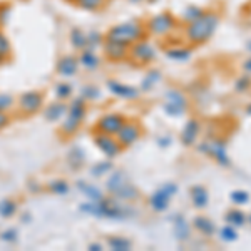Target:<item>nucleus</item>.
Here are the masks:
<instances>
[{"instance_id":"obj_7","label":"nucleus","mask_w":251,"mask_h":251,"mask_svg":"<svg viewBox=\"0 0 251 251\" xmlns=\"http://www.w3.org/2000/svg\"><path fill=\"white\" fill-rule=\"evenodd\" d=\"M19 111L25 116L37 114L40 109L44 107V94L40 91H27L22 92L17 99Z\"/></svg>"},{"instance_id":"obj_32","label":"nucleus","mask_w":251,"mask_h":251,"mask_svg":"<svg viewBox=\"0 0 251 251\" xmlns=\"http://www.w3.org/2000/svg\"><path fill=\"white\" fill-rule=\"evenodd\" d=\"M55 96H57V99H60V100L71 99L72 86H71V84H67V82H59L57 86H55Z\"/></svg>"},{"instance_id":"obj_3","label":"nucleus","mask_w":251,"mask_h":251,"mask_svg":"<svg viewBox=\"0 0 251 251\" xmlns=\"http://www.w3.org/2000/svg\"><path fill=\"white\" fill-rule=\"evenodd\" d=\"M106 189L109 194H112L117 200H124V201H134L139 200V191L134 184L129 181L127 174L121 169H117L107 177L106 181Z\"/></svg>"},{"instance_id":"obj_21","label":"nucleus","mask_w":251,"mask_h":251,"mask_svg":"<svg viewBox=\"0 0 251 251\" xmlns=\"http://www.w3.org/2000/svg\"><path fill=\"white\" fill-rule=\"evenodd\" d=\"M77 188H79V191L82 193L84 196H87L91 201H100L104 198L102 191H100L97 186L86 183V181H77Z\"/></svg>"},{"instance_id":"obj_42","label":"nucleus","mask_w":251,"mask_h":251,"mask_svg":"<svg viewBox=\"0 0 251 251\" xmlns=\"http://www.w3.org/2000/svg\"><path fill=\"white\" fill-rule=\"evenodd\" d=\"M157 79H159V72H152V74H149L148 77L143 80V89H144V91H149V89L154 86V82Z\"/></svg>"},{"instance_id":"obj_25","label":"nucleus","mask_w":251,"mask_h":251,"mask_svg":"<svg viewBox=\"0 0 251 251\" xmlns=\"http://www.w3.org/2000/svg\"><path fill=\"white\" fill-rule=\"evenodd\" d=\"M194 228H196L201 234H204V236H213V233H214L213 221L209 220V218H206V216H196V218H194Z\"/></svg>"},{"instance_id":"obj_54","label":"nucleus","mask_w":251,"mask_h":251,"mask_svg":"<svg viewBox=\"0 0 251 251\" xmlns=\"http://www.w3.org/2000/svg\"><path fill=\"white\" fill-rule=\"evenodd\" d=\"M67 2H75V0H67Z\"/></svg>"},{"instance_id":"obj_28","label":"nucleus","mask_w":251,"mask_h":251,"mask_svg":"<svg viewBox=\"0 0 251 251\" xmlns=\"http://www.w3.org/2000/svg\"><path fill=\"white\" fill-rule=\"evenodd\" d=\"M71 44L74 49L84 50L87 47V34H84L80 29H72L71 32Z\"/></svg>"},{"instance_id":"obj_19","label":"nucleus","mask_w":251,"mask_h":251,"mask_svg":"<svg viewBox=\"0 0 251 251\" xmlns=\"http://www.w3.org/2000/svg\"><path fill=\"white\" fill-rule=\"evenodd\" d=\"M198 134H200V123L196 119H191L186 123L183 132H181V141L184 146H193L196 143Z\"/></svg>"},{"instance_id":"obj_18","label":"nucleus","mask_w":251,"mask_h":251,"mask_svg":"<svg viewBox=\"0 0 251 251\" xmlns=\"http://www.w3.org/2000/svg\"><path fill=\"white\" fill-rule=\"evenodd\" d=\"M67 109H69V106L66 104V100L57 99L55 102H50L46 109H44V117H46V121H50V123H57V121L66 117Z\"/></svg>"},{"instance_id":"obj_20","label":"nucleus","mask_w":251,"mask_h":251,"mask_svg":"<svg viewBox=\"0 0 251 251\" xmlns=\"http://www.w3.org/2000/svg\"><path fill=\"white\" fill-rule=\"evenodd\" d=\"M79 64H80V66H82L84 69H87V71H96V69L100 66V59L97 57L94 50H89V49H84V50H80Z\"/></svg>"},{"instance_id":"obj_35","label":"nucleus","mask_w":251,"mask_h":251,"mask_svg":"<svg viewBox=\"0 0 251 251\" xmlns=\"http://www.w3.org/2000/svg\"><path fill=\"white\" fill-rule=\"evenodd\" d=\"M80 94H82V97L86 100H96V99H99V96H100V91L97 89L96 86H84L82 87V91H80Z\"/></svg>"},{"instance_id":"obj_43","label":"nucleus","mask_w":251,"mask_h":251,"mask_svg":"<svg viewBox=\"0 0 251 251\" xmlns=\"http://www.w3.org/2000/svg\"><path fill=\"white\" fill-rule=\"evenodd\" d=\"M204 12L203 10H200V9H196V7H189L188 10H186V20H188V22H193L194 19H198L200 17V15H203Z\"/></svg>"},{"instance_id":"obj_10","label":"nucleus","mask_w":251,"mask_h":251,"mask_svg":"<svg viewBox=\"0 0 251 251\" xmlns=\"http://www.w3.org/2000/svg\"><path fill=\"white\" fill-rule=\"evenodd\" d=\"M141 134H143V127H141V124L137 121L132 119V121H126V124L121 127V131L117 132L116 137L119 141V144L123 146V149H126V148H131L141 137Z\"/></svg>"},{"instance_id":"obj_53","label":"nucleus","mask_w":251,"mask_h":251,"mask_svg":"<svg viewBox=\"0 0 251 251\" xmlns=\"http://www.w3.org/2000/svg\"><path fill=\"white\" fill-rule=\"evenodd\" d=\"M248 47H250V50H251V42H250V44H248Z\"/></svg>"},{"instance_id":"obj_31","label":"nucleus","mask_w":251,"mask_h":251,"mask_svg":"<svg viewBox=\"0 0 251 251\" xmlns=\"http://www.w3.org/2000/svg\"><path fill=\"white\" fill-rule=\"evenodd\" d=\"M174 234L177 240H188L189 238V226L183 218H176V221H174Z\"/></svg>"},{"instance_id":"obj_55","label":"nucleus","mask_w":251,"mask_h":251,"mask_svg":"<svg viewBox=\"0 0 251 251\" xmlns=\"http://www.w3.org/2000/svg\"><path fill=\"white\" fill-rule=\"evenodd\" d=\"M250 221H251V216H250Z\"/></svg>"},{"instance_id":"obj_34","label":"nucleus","mask_w":251,"mask_h":251,"mask_svg":"<svg viewBox=\"0 0 251 251\" xmlns=\"http://www.w3.org/2000/svg\"><path fill=\"white\" fill-rule=\"evenodd\" d=\"M74 3L84 10H97L102 7L104 0H75Z\"/></svg>"},{"instance_id":"obj_38","label":"nucleus","mask_w":251,"mask_h":251,"mask_svg":"<svg viewBox=\"0 0 251 251\" xmlns=\"http://www.w3.org/2000/svg\"><path fill=\"white\" fill-rule=\"evenodd\" d=\"M104 37L99 34V32H91V34H87V47L89 50H96L97 46H100L102 44Z\"/></svg>"},{"instance_id":"obj_6","label":"nucleus","mask_w":251,"mask_h":251,"mask_svg":"<svg viewBox=\"0 0 251 251\" xmlns=\"http://www.w3.org/2000/svg\"><path fill=\"white\" fill-rule=\"evenodd\" d=\"M176 193H177V186L174 183H168V184L161 186L159 189H156V191L149 196V206H151L156 213H163L168 209V206Z\"/></svg>"},{"instance_id":"obj_49","label":"nucleus","mask_w":251,"mask_h":251,"mask_svg":"<svg viewBox=\"0 0 251 251\" xmlns=\"http://www.w3.org/2000/svg\"><path fill=\"white\" fill-rule=\"evenodd\" d=\"M22 221H30V214H24V216H22Z\"/></svg>"},{"instance_id":"obj_22","label":"nucleus","mask_w":251,"mask_h":251,"mask_svg":"<svg viewBox=\"0 0 251 251\" xmlns=\"http://www.w3.org/2000/svg\"><path fill=\"white\" fill-rule=\"evenodd\" d=\"M17 208H19L17 201L10 200V198H3V200L0 201V218H3V220H10V218L15 216Z\"/></svg>"},{"instance_id":"obj_16","label":"nucleus","mask_w":251,"mask_h":251,"mask_svg":"<svg viewBox=\"0 0 251 251\" xmlns=\"http://www.w3.org/2000/svg\"><path fill=\"white\" fill-rule=\"evenodd\" d=\"M173 27H174V19L168 14H159L149 20V30L157 35L168 34Z\"/></svg>"},{"instance_id":"obj_14","label":"nucleus","mask_w":251,"mask_h":251,"mask_svg":"<svg viewBox=\"0 0 251 251\" xmlns=\"http://www.w3.org/2000/svg\"><path fill=\"white\" fill-rule=\"evenodd\" d=\"M104 55H106L107 60L119 62V60H124L129 55V47L124 46V44L104 39Z\"/></svg>"},{"instance_id":"obj_23","label":"nucleus","mask_w":251,"mask_h":251,"mask_svg":"<svg viewBox=\"0 0 251 251\" xmlns=\"http://www.w3.org/2000/svg\"><path fill=\"white\" fill-rule=\"evenodd\" d=\"M191 198L196 208H204V206L209 203V196L204 186H194L191 189Z\"/></svg>"},{"instance_id":"obj_51","label":"nucleus","mask_w":251,"mask_h":251,"mask_svg":"<svg viewBox=\"0 0 251 251\" xmlns=\"http://www.w3.org/2000/svg\"><path fill=\"white\" fill-rule=\"evenodd\" d=\"M246 111H248V112H251V106H250L248 109H246Z\"/></svg>"},{"instance_id":"obj_8","label":"nucleus","mask_w":251,"mask_h":251,"mask_svg":"<svg viewBox=\"0 0 251 251\" xmlns=\"http://www.w3.org/2000/svg\"><path fill=\"white\" fill-rule=\"evenodd\" d=\"M126 117L119 112H107V114L100 116L99 121L96 123V132H104V134L117 136L121 127L126 124Z\"/></svg>"},{"instance_id":"obj_5","label":"nucleus","mask_w":251,"mask_h":251,"mask_svg":"<svg viewBox=\"0 0 251 251\" xmlns=\"http://www.w3.org/2000/svg\"><path fill=\"white\" fill-rule=\"evenodd\" d=\"M143 34H144V29L141 24L124 22V24H119V25L111 27V29L106 32L104 39L112 40V42L124 44V46H132L134 42L143 39Z\"/></svg>"},{"instance_id":"obj_17","label":"nucleus","mask_w":251,"mask_h":251,"mask_svg":"<svg viewBox=\"0 0 251 251\" xmlns=\"http://www.w3.org/2000/svg\"><path fill=\"white\" fill-rule=\"evenodd\" d=\"M79 66L80 64L77 57H74V55H62V57L59 59L55 71H57V74L60 77H72V75H75Z\"/></svg>"},{"instance_id":"obj_29","label":"nucleus","mask_w":251,"mask_h":251,"mask_svg":"<svg viewBox=\"0 0 251 251\" xmlns=\"http://www.w3.org/2000/svg\"><path fill=\"white\" fill-rule=\"evenodd\" d=\"M47 191L57 194V196H66L69 193V183L66 179H54L47 184Z\"/></svg>"},{"instance_id":"obj_11","label":"nucleus","mask_w":251,"mask_h":251,"mask_svg":"<svg viewBox=\"0 0 251 251\" xmlns=\"http://www.w3.org/2000/svg\"><path fill=\"white\" fill-rule=\"evenodd\" d=\"M164 109L169 116L179 117L188 109V100L179 91H168L166 92V102Z\"/></svg>"},{"instance_id":"obj_40","label":"nucleus","mask_w":251,"mask_h":251,"mask_svg":"<svg viewBox=\"0 0 251 251\" xmlns=\"http://www.w3.org/2000/svg\"><path fill=\"white\" fill-rule=\"evenodd\" d=\"M231 201L234 204L243 206V204H246L250 201V194L246 191H233L231 193Z\"/></svg>"},{"instance_id":"obj_48","label":"nucleus","mask_w":251,"mask_h":251,"mask_svg":"<svg viewBox=\"0 0 251 251\" xmlns=\"http://www.w3.org/2000/svg\"><path fill=\"white\" fill-rule=\"evenodd\" d=\"M245 71H246V72H250V74H251V59H248V60L245 62Z\"/></svg>"},{"instance_id":"obj_39","label":"nucleus","mask_w":251,"mask_h":251,"mask_svg":"<svg viewBox=\"0 0 251 251\" xmlns=\"http://www.w3.org/2000/svg\"><path fill=\"white\" fill-rule=\"evenodd\" d=\"M15 104V99L7 92H0V111H10Z\"/></svg>"},{"instance_id":"obj_1","label":"nucleus","mask_w":251,"mask_h":251,"mask_svg":"<svg viewBox=\"0 0 251 251\" xmlns=\"http://www.w3.org/2000/svg\"><path fill=\"white\" fill-rule=\"evenodd\" d=\"M80 211L91 214L96 218H106V220H117L123 221L132 216V208L121 204L117 198H106L104 196L100 201H89V203H82L79 206Z\"/></svg>"},{"instance_id":"obj_47","label":"nucleus","mask_w":251,"mask_h":251,"mask_svg":"<svg viewBox=\"0 0 251 251\" xmlns=\"http://www.w3.org/2000/svg\"><path fill=\"white\" fill-rule=\"evenodd\" d=\"M29 188L32 189V191L34 193H39V191H42V189H40V186L37 184V186H34V181H29Z\"/></svg>"},{"instance_id":"obj_27","label":"nucleus","mask_w":251,"mask_h":251,"mask_svg":"<svg viewBox=\"0 0 251 251\" xmlns=\"http://www.w3.org/2000/svg\"><path fill=\"white\" fill-rule=\"evenodd\" d=\"M225 220L228 225H231L234 226V228H240V226H243L246 223V216H245V213L241 211V209H229L228 213H226V216H225Z\"/></svg>"},{"instance_id":"obj_36","label":"nucleus","mask_w":251,"mask_h":251,"mask_svg":"<svg viewBox=\"0 0 251 251\" xmlns=\"http://www.w3.org/2000/svg\"><path fill=\"white\" fill-rule=\"evenodd\" d=\"M0 54H2L5 59L10 57V54H12V44L2 30H0Z\"/></svg>"},{"instance_id":"obj_33","label":"nucleus","mask_w":251,"mask_h":251,"mask_svg":"<svg viewBox=\"0 0 251 251\" xmlns=\"http://www.w3.org/2000/svg\"><path fill=\"white\" fill-rule=\"evenodd\" d=\"M112 169V163L111 161H102V163H97L94 168L91 169V174L94 177H100L104 176L106 173H109Z\"/></svg>"},{"instance_id":"obj_50","label":"nucleus","mask_w":251,"mask_h":251,"mask_svg":"<svg viewBox=\"0 0 251 251\" xmlns=\"http://www.w3.org/2000/svg\"><path fill=\"white\" fill-rule=\"evenodd\" d=\"M3 60H5V57H3V55L0 54V66H2V64H3Z\"/></svg>"},{"instance_id":"obj_12","label":"nucleus","mask_w":251,"mask_h":251,"mask_svg":"<svg viewBox=\"0 0 251 251\" xmlns=\"http://www.w3.org/2000/svg\"><path fill=\"white\" fill-rule=\"evenodd\" d=\"M201 151L206 152L208 156H211L218 164L221 166H228V154H226V146L223 141H206V143L201 146Z\"/></svg>"},{"instance_id":"obj_30","label":"nucleus","mask_w":251,"mask_h":251,"mask_svg":"<svg viewBox=\"0 0 251 251\" xmlns=\"http://www.w3.org/2000/svg\"><path fill=\"white\" fill-rule=\"evenodd\" d=\"M166 55L169 59L176 60V62H184L191 57V50L189 49H183V47H176V49H171V50H166Z\"/></svg>"},{"instance_id":"obj_24","label":"nucleus","mask_w":251,"mask_h":251,"mask_svg":"<svg viewBox=\"0 0 251 251\" xmlns=\"http://www.w3.org/2000/svg\"><path fill=\"white\" fill-rule=\"evenodd\" d=\"M67 163L72 169H79L80 166L86 163V154L80 148H72L67 152Z\"/></svg>"},{"instance_id":"obj_44","label":"nucleus","mask_w":251,"mask_h":251,"mask_svg":"<svg viewBox=\"0 0 251 251\" xmlns=\"http://www.w3.org/2000/svg\"><path fill=\"white\" fill-rule=\"evenodd\" d=\"M250 75H243V77H240L236 80V91L238 92H245L246 89L250 87Z\"/></svg>"},{"instance_id":"obj_46","label":"nucleus","mask_w":251,"mask_h":251,"mask_svg":"<svg viewBox=\"0 0 251 251\" xmlns=\"http://www.w3.org/2000/svg\"><path fill=\"white\" fill-rule=\"evenodd\" d=\"M89 250H92V251H100V250H102V246H100L99 243H91V245H89Z\"/></svg>"},{"instance_id":"obj_15","label":"nucleus","mask_w":251,"mask_h":251,"mask_svg":"<svg viewBox=\"0 0 251 251\" xmlns=\"http://www.w3.org/2000/svg\"><path fill=\"white\" fill-rule=\"evenodd\" d=\"M107 89L111 94L121 97V99L134 100L139 97V89L127 86V84H123V82H117V80H107Z\"/></svg>"},{"instance_id":"obj_9","label":"nucleus","mask_w":251,"mask_h":251,"mask_svg":"<svg viewBox=\"0 0 251 251\" xmlns=\"http://www.w3.org/2000/svg\"><path fill=\"white\" fill-rule=\"evenodd\" d=\"M94 143L99 148V151L102 152L107 159H114L121 154L123 151V146L119 144L116 136L111 134H104V132H96L94 134Z\"/></svg>"},{"instance_id":"obj_45","label":"nucleus","mask_w":251,"mask_h":251,"mask_svg":"<svg viewBox=\"0 0 251 251\" xmlns=\"http://www.w3.org/2000/svg\"><path fill=\"white\" fill-rule=\"evenodd\" d=\"M10 124V116L7 114V111H0V131L5 129Z\"/></svg>"},{"instance_id":"obj_13","label":"nucleus","mask_w":251,"mask_h":251,"mask_svg":"<svg viewBox=\"0 0 251 251\" xmlns=\"http://www.w3.org/2000/svg\"><path fill=\"white\" fill-rule=\"evenodd\" d=\"M129 55L136 60V62H141V64H148L154 59L156 55V50L151 44L144 42V40H137L131 46L129 49Z\"/></svg>"},{"instance_id":"obj_37","label":"nucleus","mask_w":251,"mask_h":251,"mask_svg":"<svg viewBox=\"0 0 251 251\" xmlns=\"http://www.w3.org/2000/svg\"><path fill=\"white\" fill-rule=\"evenodd\" d=\"M221 240L223 241H236L238 240V233H236V229H234V226L231 225H226L225 228H221Z\"/></svg>"},{"instance_id":"obj_26","label":"nucleus","mask_w":251,"mask_h":251,"mask_svg":"<svg viewBox=\"0 0 251 251\" xmlns=\"http://www.w3.org/2000/svg\"><path fill=\"white\" fill-rule=\"evenodd\" d=\"M107 246L114 251H129L132 248V241L123 236H109Z\"/></svg>"},{"instance_id":"obj_4","label":"nucleus","mask_w":251,"mask_h":251,"mask_svg":"<svg viewBox=\"0 0 251 251\" xmlns=\"http://www.w3.org/2000/svg\"><path fill=\"white\" fill-rule=\"evenodd\" d=\"M86 114H87V100L82 96L72 99V102L69 104L67 114L64 117L62 124H60V132L66 137H72L79 131L82 121L86 119Z\"/></svg>"},{"instance_id":"obj_41","label":"nucleus","mask_w":251,"mask_h":251,"mask_svg":"<svg viewBox=\"0 0 251 251\" xmlns=\"http://www.w3.org/2000/svg\"><path fill=\"white\" fill-rule=\"evenodd\" d=\"M0 240L5 243H15L17 241V229L15 228H7L5 231L0 233Z\"/></svg>"},{"instance_id":"obj_2","label":"nucleus","mask_w":251,"mask_h":251,"mask_svg":"<svg viewBox=\"0 0 251 251\" xmlns=\"http://www.w3.org/2000/svg\"><path fill=\"white\" fill-rule=\"evenodd\" d=\"M218 15L213 12H204L203 15H200L198 19H194L193 22H189L186 35L191 44H203L213 35L214 29L218 25Z\"/></svg>"},{"instance_id":"obj_52","label":"nucleus","mask_w":251,"mask_h":251,"mask_svg":"<svg viewBox=\"0 0 251 251\" xmlns=\"http://www.w3.org/2000/svg\"><path fill=\"white\" fill-rule=\"evenodd\" d=\"M131 2H141V0H131Z\"/></svg>"}]
</instances>
